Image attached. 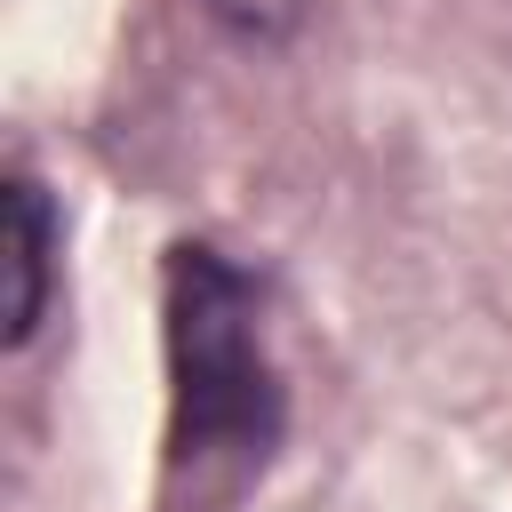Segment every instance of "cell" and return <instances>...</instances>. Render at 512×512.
<instances>
[{
	"mask_svg": "<svg viewBox=\"0 0 512 512\" xmlns=\"http://www.w3.org/2000/svg\"><path fill=\"white\" fill-rule=\"evenodd\" d=\"M168 344V480H248L288 432V384L264 344V280L216 240H176L160 264Z\"/></svg>",
	"mask_w": 512,
	"mask_h": 512,
	"instance_id": "cell-1",
	"label": "cell"
},
{
	"mask_svg": "<svg viewBox=\"0 0 512 512\" xmlns=\"http://www.w3.org/2000/svg\"><path fill=\"white\" fill-rule=\"evenodd\" d=\"M0 208H8V328H0V344L24 352L40 336V320H48V296H56L64 216H56V200H48V184L32 168H8Z\"/></svg>",
	"mask_w": 512,
	"mask_h": 512,
	"instance_id": "cell-2",
	"label": "cell"
},
{
	"mask_svg": "<svg viewBox=\"0 0 512 512\" xmlns=\"http://www.w3.org/2000/svg\"><path fill=\"white\" fill-rule=\"evenodd\" d=\"M304 8H312V0H208V16L232 24L240 40H288V32L304 24Z\"/></svg>",
	"mask_w": 512,
	"mask_h": 512,
	"instance_id": "cell-3",
	"label": "cell"
}]
</instances>
